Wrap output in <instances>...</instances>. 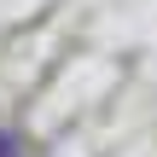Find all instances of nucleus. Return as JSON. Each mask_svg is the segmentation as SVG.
Returning <instances> with one entry per match:
<instances>
[{"instance_id":"obj_1","label":"nucleus","mask_w":157,"mask_h":157,"mask_svg":"<svg viewBox=\"0 0 157 157\" xmlns=\"http://www.w3.org/2000/svg\"><path fill=\"white\" fill-rule=\"evenodd\" d=\"M0 157H23V134H12V128H0Z\"/></svg>"}]
</instances>
